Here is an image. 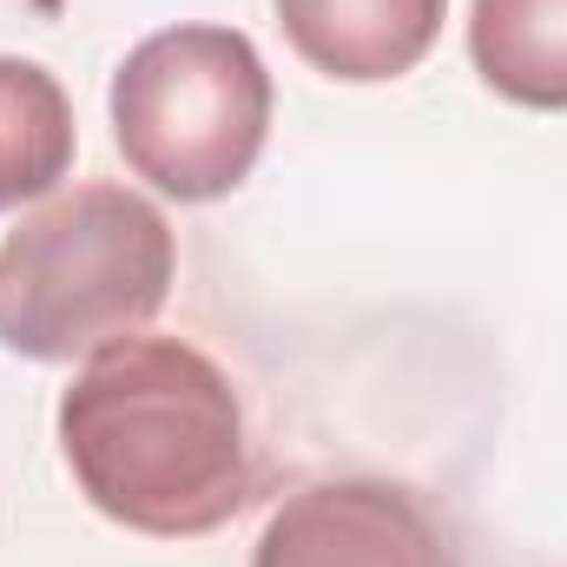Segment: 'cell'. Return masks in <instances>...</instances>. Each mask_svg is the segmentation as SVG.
<instances>
[{
  "mask_svg": "<svg viewBox=\"0 0 567 567\" xmlns=\"http://www.w3.org/2000/svg\"><path fill=\"white\" fill-rule=\"evenodd\" d=\"M60 455L80 495L158 542L225 528L251 502V429L231 377L185 337H120L60 396Z\"/></svg>",
  "mask_w": 567,
  "mask_h": 567,
  "instance_id": "cell-1",
  "label": "cell"
},
{
  "mask_svg": "<svg viewBox=\"0 0 567 567\" xmlns=\"http://www.w3.org/2000/svg\"><path fill=\"white\" fill-rule=\"evenodd\" d=\"M178 245L165 212L126 185L40 198L0 238V343L33 363L100 357L165 310Z\"/></svg>",
  "mask_w": 567,
  "mask_h": 567,
  "instance_id": "cell-2",
  "label": "cell"
},
{
  "mask_svg": "<svg viewBox=\"0 0 567 567\" xmlns=\"http://www.w3.org/2000/svg\"><path fill=\"white\" fill-rule=\"evenodd\" d=\"M113 140L152 192L212 205L238 192L271 140V73L238 27H165L113 73Z\"/></svg>",
  "mask_w": 567,
  "mask_h": 567,
  "instance_id": "cell-3",
  "label": "cell"
},
{
  "mask_svg": "<svg viewBox=\"0 0 567 567\" xmlns=\"http://www.w3.org/2000/svg\"><path fill=\"white\" fill-rule=\"evenodd\" d=\"M251 567H449L429 508L377 475L310 482L265 522Z\"/></svg>",
  "mask_w": 567,
  "mask_h": 567,
  "instance_id": "cell-4",
  "label": "cell"
},
{
  "mask_svg": "<svg viewBox=\"0 0 567 567\" xmlns=\"http://www.w3.org/2000/svg\"><path fill=\"white\" fill-rule=\"evenodd\" d=\"M442 13L449 0H278V27L297 60L343 86H377L423 66Z\"/></svg>",
  "mask_w": 567,
  "mask_h": 567,
  "instance_id": "cell-5",
  "label": "cell"
},
{
  "mask_svg": "<svg viewBox=\"0 0 567 567\" xmlns=\"http://www.w3.org/2000/svg\"><path fill=\"white\" fill-rule=\"evenodd\" d=\"M468 60L502 100L567 113V0H475Z\"/></svg>",
  "mask_w": 567,
  "mask_h": 567,
  "instance_id": "cell-6",
  "label": "cell"
},
{
  "mask_svg": "<svg viewBox=\"0 0 567 567\" xmlns=\"http://www.w3.org/2000/svg\"><path fill=\"white\" fill-rule=\"evenodd\" d=\"M73 100L40 60H7L0 53V212L53 198L60 178L73 172Z\"/></svg>",
  "mask_w": 567,
  "mask_h": 567,
  "instance_id": "cell-7",
  "label": "cell"
}]
</instances>
